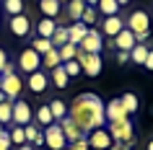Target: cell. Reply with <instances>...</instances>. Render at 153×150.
I'll return each mask as SVG.
<instances>
[{
  "label": "cell",
  "mask_w": 153,
  "mask_h": 150,
  "mask_svg": "<svg viewBox=\"0 0 153 150\" xmlns=\"http://www.w3.org/2000/svg\"><path fill=\"white\" fill-rule=\"evenodd\" d=\"M106 132L112 134V140L117 142V145H132V140H135V132H132V122L127 119H120V122H106Z\"/></svg>",
  "instance_id": "obj_2"
},
{
  "label": "cell",
  "mask_w": 153,
  "mask_h": 150,
  "mask_svg": "<svg viewBox=\"0 0 153 150\" xmlns=\"http://www.w3.org/2000/svg\"><path fill=\"white\" fill-rule=\"evenodd\" d=\"M10 31L16 34V36H29V31H31V21H29V16L26 13H18V16H10Z\"/></svg>",
  "instance_id": "obj_11"
},
{
  "label": "cell",
  "mask_w": 153,
  "mask_h": 150,
  "mask_svg": "<svg viewBox=\"0 0 153 150\" xmlns=\"http://www.w3.org/2000/svg\"><path fill=\"white\" fill-rule=\"evenodd\" d=\"M65 72H68V78H75V75H81V65H78V60H68V62H62Z\"/></svg>",
  "instance_id": "obj_34"
},
{
  "label": "cell",
  "mask_w": 153,
  "mask_h": 150,
  "mask_svg": "<svg viewBox=\"0 0 153 150\" xmlns=\"http://www.w3.org/2000/svg\"><path fill=\"white\" fill-rule=\"evenodd\" d=\"M3 8L8 16H18V13H24V0H3Z\"/></svg>",
  "instance_id": "obj_31"
},
{
  "label": "cell",
  "mask_w": 153,
  "mask_h": 150,
  "mask_svg": "<svg viewBox=\"0 0 153 150\" xmlns=\"http://www.w3.org/2000/svg\"><path fill=\"white\" fill-rule=\"evenodd\" d=\"M49 41H52V47H55V49H60L62 44H68V26H57L55 34L49 36Z\"/></svg>",
  "instance_id": "obj_22"
},
{
  "label": "cell",
  "mask_w": 153,
  "mask_h": 150,
  "mask_svg": "<svg viewBox=\"0 0 153 150\" xmlns=\"http://www.w3.org/2000/svg\"><path fill=\"white\" fill-rule=\"evenodd\" d=\"M10 148V137L8 132H0V150H8Z\"/></svg>",
  "instance_id": "obj_37"
},
{
  "label": "cell",
  "mask_w": 153,
  "mask_h": 150,
  "mask_svg": "<svg viewBox=\"0 0 153 150\" xmlns=\"http://www.w3.org/2000/svg\"><path fill=\"white\" fill-rule=\"evenodd\" d=\"M42 65H44L47 70L57 67V65H62V60H60V52H57V49H49L47 55H42Z\"/></svg>",
  "instance_id": "obj_25"
},
{
  "label": "cell",
  "mask_w": 153,
  "mask_h": 150,
  "mask_svg": "<svg viewBox=\"0 0 153 150\" xmlns=\"http://www.w3.org/2000/svg\"><path fill=\"white\" fill-rule=\"evenodd\" d=\"M31 49L36 52V55H47L49 49H55V47H52V41H49V39H44V36H36V39L31 41Z\"/></svg>",
  "instance_id": "obj_29"
},
{
  "label": "cell",
  "mask_w": 153,
  "mask_h": 150,
  "mask_svg": "<svg viewBox=\"0 0 153 150\" xmlns=\"http://www.w3.org/2000/svg\"><path fill=\"white\" fill-rule=\"evenodd\" d=\"M86 34H88V29H86V24H83V21H75L73 26H68V41H70V44H75V47L81 44V39L86 36Z\"/></svg>",
  "instance_id": "obj_18"
},
{
  "label": "cell",
  "mask_w": 153,
  "mask_h": 150,
  "mask_svg": "<svg viewBox=\"0 0 153 150\" xmlns=\"http://www.w3.org/2000/svg\"><path fill=\"white\" fill-rule=\"evenodd\" d=\"M137 44V39H135V34L130 31V29H122L117 36L112 39V47H117V49H122V52H130V49Z\"/></svg>",
  "instance_id": "obj_12"
},
{
  "label": "cell",
  "mask_w": 153,
  "mask_h": 150,
  "mask_svg": "<svg viewBox=\"0 0 153 150\" xmlns=\"http://www.w3.org/2000/svg\"><path fill=\"white\" fill-rule=\"evenodd\" d=\"M117 3H120V5H127V3H130V0H117Z\"/></svg>",
  "instance_id": "obj_45"
},
{
  "label": "cell",
  "mask_w": 153,
  "mask_h": 150,
  "mask_svg": "<svg viewBox=\"0 0 153 150\" xmlns=\"http://www.w3.org/2000/svg\"><path fill=\"white\" fill-rule=\"evenodd\" d=\"M60 3H68V0H60Z\"/></svg>",
  "instance_id": "obj_49"
},
{
  "label": "cell",
  "mask_w": 153,
  "mask_h": 150,
  "mask_svg": "<svg viewBox=\"0 0 153 150\" xmlns=\"http://www.w3.org/2000/svg\"><path fill=\"white\" fill-rule=\"evenodd\" d=\"M127 29L135 34L137 41H145L151 36V16H148L145 10H135V13L127 18Z\"/></svg>",
  "instance_id": "obj_3"
},
{
  "label": "cell",
  "mask_w": 153,
  "mask_h": 150,
  "mask_svg": "<svg viewBox=\"0 0 153 150\" xmlns=\"http://www.w3.org/2000/svg\"><path fill=\"white\" fill-rule=\"evenodd\" d=\"M114 145L112 134L106 132L104 127H99V129H94V132H88V148L91 150H109Z\"/></svg>",
  "instance_id": "obj_8"
},
{
  "label": "cell",
  "mask_w": 153,
  "mask_h": 150,
  "mask_svg": "<svg viewBox=\"0 0 153 150\" xmlns=\"http://www.w3.org/2000/svg\"><path fill=\"white\" fill-rule=\"evenodd\" d=\"M75 60H78V65H81V72H86L88 78H96L99 72H101V67H104L101 55H91V52H81V49H78Z\"/></svg>",
  "instance_id": "obj_4"
},
{
  "label": "cell",
  "mask_w": 153,
  "mask_h": 150,
  "mask_svg": "<svg viewBox=\"0 0 153 150\" xmlns=\"http://www.w3.org/2000/svg\"><path fill=\"white\" fill-rule=\"evenodd\" d=\"M120 150H130V148H127V145H120Z\"/></svg>",
  "instance_id": "obj_46"
},
{
  "label": "cell",
  "mask_w": 153,
  "mask_h": 150,
  "mask_svg": "<svg viewBox=\"0 0 153 150\" xmlns=\"http://www.w3.org/2000/svg\"><path fill=\"white\" fill-rule=\"evenodd\" d=\"M96 5H99V10H101L104 16H117V13H120V3H117V0H99Z\"/></svg>",
  "instance_id": "obj_26"
},
{
  "label": "cell",
  "mask_w": 153,
  "mask_h": 150,
  "mask_svg": "<svg viewBox=\"0 0 153 150\" xmlns=\"http://www.w3.org/2000/svg\"><path fill=\"white\" fill-rule=\"evenodd\" d=\"M31 119H34V114H31V106L24 101V98H18V101H13V124H18V127H26V124H31Z\"/></svg>",
  "instance_id": "obj_9"
},
{
  "label": "cell",
  "mask_w": 153,
  "mask_h": 150,
  "mask_svg": "<svg viewBox=\"0 0 153 150\" xmlns=\"http://www.w3.org/2000/svg\"><path fill=\"white\" fill-rule=\"evenodd\" d=\"M145 57H148V47H145V44H135V47L130 49V60H132V62L143 65Z\"/></svg>",
  "instance_id": "obj_28"
},
{
  "label": "cell",
  "mask_w": 153,
  "mask_h": 150,
  "mask_svg": "<svg viewBox=\"0 0 153 150\" xmlns=\"http://www.w3.org/2000/svg\"><path fill=\"white\" fill-rule=\"evenodd\" d=\"M44 145H47L49 150H62V148H68V140H65V134H62L60 122H52L49 127H44Z\"/></svg>",
  "instance_id": "obj_5"
},
{
  "label": "cell",
  "mask_w": 153,
  "mask_h": 150,
  "mask_svg": "<svg viewBox=\"0 0 153 150\" xmlns=\"http://www.w3.org/2000/svg\"><path fill=\"white\" fill-rule=\"evenodd\" d=\"M68 117L75 122V127L81 129L83 134L94 132L99 127H104L106 117H104V103L96 93H81L75 96V101L70 103L68 109Z\"/></svg>",
  "instance_id": "obj_1"
},
{
  "label": "cell",
  "mask_w": 153,
  "mask_h": 150,
  "mask_svg": "<svg viewBox=\"0 0 153 150\" xmlns=\"http://www.w3.org/2000/svg\"><path fill=\"white\" fill-rule=\"evenodd\" d=\"M122 29H125V21H122L120 13H117V16H106L104 18V34H106V36H112V39H114Z\"/></svg>",
  "instance_id": "obj_15"
},
{
  "label": "cell",
  "mask_w": 153,
  "mask_h": 150,
  "mask_svg": "<svg viewBox=\"0 0 153 150\" xmlns=\"http://www.w3.org/2000/svg\"><path fill=\"white\" fill-rule=\"evenodd\" d=\"M49 111H52V119L55 122H62L68 117V103L62 98H55V101H49Z\"/></svg>",
  "instance_id": "obj_19"
},
{
  "label": "cell",
  "mask_w": 153,
  "mask_h": 150,
  "mask_svg": "<svg viewBox=\"0 0 153 150\" xmlns=\"http://www.w3.org/2000/svg\"><path fill=\"white\" fill-rule=\"evenodd\" d=\"M57 52H60V60H62V62H68V60H75V55H78V47L68 41V44H62Z\"/></svg>",
  "instance_id": "obj_32"
},
{
  "label": "cell",
  "mask_w": 153,
  "mask_h": 150,
  "mask_svg": "<svg viewBox=\"0 0 153 150\" xmlns=\"http://www.w3.org/2000/svg\"><path fill=\"white\" fill-rule=\"evenodd\" d=\"M78 49H81V52H91V55H99V52L104 49V36H101V31H99V29H88V34L81 39Z\"/></svg>",
  "instance_id": "obj_6"
},
{
  "label": "cell",
  "mask_w": 153,
  "mask_h": 150,
  "mask_svg": "<svg viewBox=\"0 0 153 150\" xmlns=\"http://www.w3.org/2000/svg\"><path fill=\"white\" fill-rule=\"evenodd\" d=\"M83 10H86V3H83V0H68V16H70L73 21H81Z\"/></svg>",
  "instance_id": "obj_20"
},
{
  "label": "cell",
  "mask_w": 153,
  "mask_h": 150,
  "mask_svg": "<svg viewBox=\"0 0 153 150\" xmlns=\"http://www.w3.org/2000/svg\"><path fill=\"white\" fill-rule=\"evenodd\" d=\"M0 132H5V129H3V124H0Z\"/></svg>",
  "instance_id": "obj_48"
},
{
  "label": "cell",
  "mask_w": 153,
  "mask_h": 150,
  "mask_svg": "<svg viewBox=\"0 0 153 150\" xmlns=\"http://www.w3.org/2000/svg\"><path fill=\"white\" fill-rule=\"evenodd\" d=\"M39 67H42V55H36L31 47L24 49V52L18 55V70L21 72H29V75H31V72H36Z\"/></svg>",
  "instance_id": "obj_7"
},
{
  "label": "cell",
  "mask_w": 153,
  "mask_h": 150,
  "mask_svg": "<svg viewBox=\"0 0 153 150\" xmlns=\"http://www.w3.org/2000/svg\"><path fill=\"white\" fill-rule=\"evenodd\" d=\"M34 117H36V122H39L42 127H49L52 122H55V119H52V111H49V103H47V106H39Z\"/></svg>",
  "instance_id": "obj_30"
},
{
  "label": "cell",
  "mask_w": 153,
  "mask_h": 150,
  "mask_svg": "<svg viewBox=\"0 0 153 150\" xmlns=\"http://www.w3.org/2000/svg\"><path fill=\"white\" fill-rule=\"evenodd\" d=\"M8 137H10V145H26V134H24V127H13L8 132Z\"/></svg>",
  "instance_id": "obj_33"
},
{
  "label": "cell",
  "mask_w": 153,
  "mask_h": 150,
  "mask_svg": "<svg viewBox=\"0 0 153 150\" xmlns=\"http://www.w3.org/2000/svg\"><path fill=\"white\" fill-rule=\"evenodd\" d=\"M13 122V101H3L0 103V124H10Z\"/></svg>",
  "instance_id": "obj_27"
},
{
  "label": "cell",
  "mask_w": 153,
  "mask_h": 150,
  "mask_svg": "<svg viewBox=\"0 0 153 150\" xmlns=\"http://www.w3.org/2000/svg\"><path fill=\"white\" fill-rule=\"evenodd\" d=\"M145 70H153V49H148V57H145Z\"/></svg>",
  "instance_id": "obj_40"
},
{
  "label": "cell",
  "mask_w": 153,
  "mask_h": 150,
  "mask_svg": "<svg viewBox=\"0 0 153 150\" xmlns=\"http://www.w3.org/2000/svg\"><path fill=\"white\" fill-rule=\"evenodd\" d=\"M60 127H62V134H65V140H68V142H75V140H81V137H86V134L75 127V122H73L70 117H65L62 122H60Z\"/></svg>",
  "instance_id": "obj_14"
},
{
  "label": "cell",
  "mask_w": 153,
  "mask_h": 150,
  "mask_svg": "<svg viewBox=\"0 0 153 150\" xmlns=\"http://www.w3.org/2000/svg\"><path fill=\"white\" fill-rule=\"evenodd\" d=\"M117 62H120V65L130 62V52H122V49H120V52H117Z\"/></svg>",
  "instance_id": "obj_39"
},
{
  "label": "cell",
  "mask_w": 153,
  "mask_h": 150,
  "mask_svg": "<svg viewBox=\"0 0 153 150\" xmlns=\"http://www.w3.org/2000/svg\"><path fill=\"white\" fill-rule=\"evenodd\" d=\"M13 72H16V65H13V62H10V60H8V62H5V67H3V72H0V75H13Z\"/></svg>",
  "instance_id": "obj_38"
},
{
  "label": "cell",
  "mask_w": 153,
  "mask_h": 150,
  "mask_svg": "<svg viewBox=\"0 0 153 150\" xmlns=\"http://www.w3.org/2000/svg\"><path fill=\"white\" fill-rule=\"evenodd\" d=\"M104 117H106V122H120V119H127V111L122 109L120 98H112V101L104 106Z\"/></svg>",
  "instance_id": "obj_13"
},
{
  "label": "cell",
  "mask_w": 153,
  "mask_h": 150,
  "mask_svg": "<svg viewBox=\"0 0 153 150\" xmlns=\"http://www.w3.org/2000/svg\"><path fill=\"white\" fill-rule=\"evenodd\" d=\"M120 103H122V109L127 111V117L137 111V96H135V93H130V91H127V93H125V96L120 98Z\"/></svg>",
  "instance_id": "obj_24"
},
{
  "label": "cell",
  "mask_w": 153,
  "mask_h": 150,
  "mask_svg": "<svg viewBox=\"0 0 153 150\" xmlns=\"http://www.w3.org/2000/svg\"><path fill=\"white\" fill-rule=\"evenodd\" d=\"M0 91L8 98H18L21 96V78H18L16 72L13 75H0Z\"/></svg>",
  "instance_id": "obj_10"
},
{
  "label": "cell",
  "mask_w": 153,
  "mask_h": 150,
  "mask_svg": "<svg viewBox=\"0 0 153 150\" xmlns=\"http://www.w3.org/2000/svg\"><path fill=\"white\" fill-rule=\"evenodd\" d=\"M81 21L86 26H91L94 21H96V8H91V5H86V10H83V16H81Z\"/></svg>",
  "instance_id": "obj_35"
},
{
  "label": "cell",
  "mask_w": 153,
  "mask_h": 150,
  "mask_svg": "<svg viewBox=\"0 0 153 150\" xmlns=\"http://www.w3.org/2000/svg\"><path fill=\"white\" fill-rule=\"evenodd\" d=\"M148 150H153V142H148Z\"/></svg>",
  "instance_id": "obj_47"
},
{
  "label": "cell",
  "mask_w": 153,
  "mask_h": 150,
  "mask_svg": "<svg viewBox=\"0 0 153 150\" xmlns=\"http://www.w3.org/2000/svg\"><path fill=\"white\" fill-rule=\"evenodd\" d=\"M68 150H91L88 148V137H81L75 142H68Z\"/></svg>",
  "instance_id": "obj_36"
},
{
  "label": "cell",
  "mask_w": 153,
  "mask_h": 150,
  "mask_svg": "<svg viewBox=\"0 0 153 150\" xmlns=\"http://www.w3.org/2000/svg\"><path fill=\"white\" fill-rule=\"evenodd\" d=\"M47 86H49V78H47L42 70H36V72H31V75H29V88H31L34 93H44V91H47Z\"/></svg>",
  "instance_id": "obj_16"
},
{
  "label": "cell",
  "mask_w": 153,
  "mask_h": 150,
  "mask_svg": "<svg viewBox=\"0 0 153 150\" xmlns=\"http://www.w3.org/2000/svg\"><path fill=\"white\" fill-rule=\"evenodd\" d=\"M18 150H36V148H34V145H29V142H26V145H18Z\"/></svg>",
  "instance_id": "obj_42"
},
{
  "label": "cell",
  "mask_w": 153,
  "mask_h": 150,
  "mask_svg": "<svg viewBox=\"0 0 153 150\" xmlns=\"http://www.w3.org/2000/svg\"><path fill=\"white\" fill-rule=\"evenodd\" d=\"M5 62H8V55H5V49L0 47V72H3V67H5Z\"/></svg>",
  "instance_id": "obj_41"
},
{
  "label": "cell",
  "mask_w": 153,
  "mask_h": 150,
  "mask_svg": "<svg viewBox=\"0 0 153 150\" xmlns=\"http://www.w3.org/2000/svg\"><path fill=\"white\" fill-rule=\"evenodd\" d=\"M57 24H55V18H42L39 26H36V31H39V36H44V39H49L52 34H55Z\"/></svg>",
  "instance_id": "obj_21"
},
{
  "label": "cell",
  "mask_w": 153,
  "mask_h": 150,
  "mask_svg": "<svg viewBox=\"0 0 153 150\" xmlns=\"http://www.w3.org/2000/svg\"><path fill=\"white\" fill-rule=\"evenodd\" d=\"M3 101H8V96H5L3 91H0V103H3Z\"/></svg>",
  "instance_id": "obj_43"
},
{
  "label": "cell",
  "mask_w": 153,
  "mask_h": 150,
  "mask_svg": "<svg viewBox=\"0 0 153 150\" xmlns=\"http://www.w3.org/2000/svg\"><path fill=\"white\" fill-rule=\"evenodd\" d=\"M52 83H55L57 88H65L68 83H70V78H68V72H65V67H62V65L52 67Z\"/></svg>",
  "instance_id": "obj_23"
},
{
  "label": "cell",
  "mask_w": 153,
  "mask_h": 150,
  "mask_svg": "<svg viewBox=\"0 0 153 150\" xmlns=\"http://www.w3.org/2000/svg\"><path fill=\"white\" fill-rule=\"evenodd\" d=\"M83 3H86V5H96L99 0H83Z\"/></svg>",
  "instance_id": "obj_44"
},
{
  "label": "cell",
  "mask_w": 153,
  "mask_h": 150,
  "mask_svg": "<svg viewBox=\"0 0 153 150\" xmlns=\"http://www.w3.org/2000/svg\"><path fill=\"white\" fill-rule=\"evenodd\" d=\"M39 10L44 13V18H57L62 13V3L60 0H39Z\"/></svg>",
  "instance_id": "obj_17"
}]
</instances>
